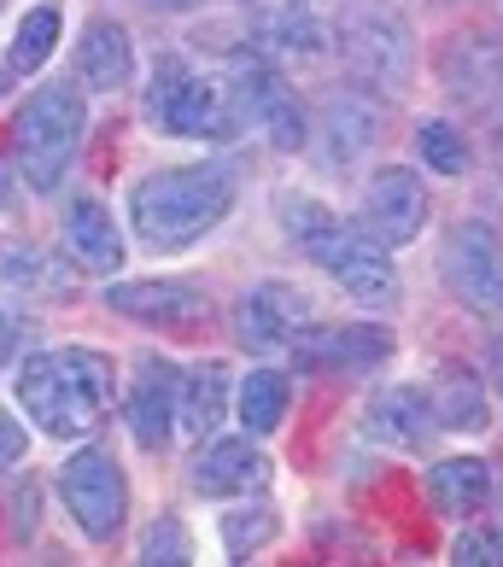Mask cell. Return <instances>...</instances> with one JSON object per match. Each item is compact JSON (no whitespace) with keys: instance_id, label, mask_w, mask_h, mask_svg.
<instances>
[{"instance_id":"d6a6232c","label":"cell","mask_w":503,"mask_h":567,"mask_svg":"<svg viewBox=\"0 0 503 567\" xmlns=\"http://www.w3.org/2000/svg\"><path fill=\"white\" fill-rule=\"evenodd\" d=\"M35 251H0V281H12V287H41L35 281Z\"/></svg>"},{"instance_id":"cb8c5ba5","label":"cell","mask_w":503,"mask_h":567,"mask_svg":"<svg viewBox=\"0 0 503 567\" xmlns=\"http://www.w3.org/2000/svg\"><path fill=\"white\" fill-rule=\"evenodd\" d=\"M287 404H292V386H287L281 369H252L240 381V422H246V433H276Z\"/></svg>"},{"instance_id":"6da1fadb","label":"cell","mask_w":503,"mask_h":567,"mask_svg":"<svg viewBox=\"0 0 503 567\" xmlns=\"http://www.w3.org/2000/svg\"><path fill=\"white\" fill-rule=\"evenodd\" d=\"M117 369L94 346H65V351H35L18 363V410L35 415L41 433L53 439H82L100 427L112 410Z\"/></svg>"},{"instance_id":"8992f818","label":"cell","mask_w":503,"mask_h":567,"mask_svg":"<svg viewBox=\"0 0 503 567\" xmlns=\"http://www.w3.org/2000/svg\"><path fill=\"white\" fill-rule=\"evenodd\" d=\"M223 94H228L235 123H258L276 153H299V146H305V112H299V100L287 94V82L276 76V65H269L258 48L228 59Z\"/></svg>"},{"instance_id":"7a4b0ae2","label":"cell","mask_w":503,"mask_h":567,"mask_svg":"<svg viewBox=\"0 0 503 567\" xmlns=\"http://www.w3.org/2000/svg\"><path fill=\"white\" fill-rule=\"evenodd\" d=\"M228 212H235V176L223 164L153 171L130 194V223H135L141 246H153V251H182V246L205 240Z\"/></svg>"},{"instance_id":"52a82bcc","label":"cell","mask_w":503,"mask_h":567,"mask_svg":"<svg viewBox=\"0 0 503 567\" xmlns=\"http://www.w3.org/2000/svg\"><path fill=\"white\" fill-rule=\"evenodd\" d=\"M340 59L346 71L363 82L374 94H398L415 71V41H410V24L387 7H358L340 24Z\"/></svg>"},{"instance_id":"ac0fdd59","label":"cell","mask_w":503,"mask_h":567,"mask_svg":"<svg viewBox=\"0 0 503 567\" xmlns=\"http://www.w3.org/2000/svg\"><path fill=\"white\" fill-rule=\"evenodd\" d=\"M106 305L141 328H187L205 317V292L182 281H123V287H106Z\"/></svg>"},{"instance_id":"83f0119b","label":"cell","mask_w":503,"mask_h":567,"mask_svg":"<svg viewBox=\"0 0 503 567\" xmlns=\"http://www.w3.org/2000/svg\"><path fill=\"white\" fill-rule=\"evenodd\" d=\"M415 146H422V164L439 171V176H469V164H474L469 141L456 135L451 123H439V117H428L422 130H415Z\"/></svg>"},{"instance_id":"8fae6325","label":"cell","mask_w":503,"mask_h":567,"mask_svg":"<svg viewBox=\"0 0 503 567\" xmlns=\"http://www.w3.org/2000/svg\"><path fill=\"white\" fill-rule=\"evenodd\" d=\"M439 71H445V89L456 106H469L474 117H503V41L492 35H456L445 59H439Z\"/></svg>"},{"instance_id":"1f68e13d","label":"cell","mask_w":503,"mask_h":567,"mask_svg":"<svg viewBox=\"0 0 503 567\" xmlns=\"http://www.w3.org/2000/svg\"><path fill=\"white\" fill-rule=\"evenodd\" d=\"M30 333H35V322H30V317H12V310H0V369H7L12 357L30 346Z\"/></svg>"},{"instance_id":"3957f363","label":"cell","mask_w":503,"mask_h":567,"mask_svg":"<svg viewBox=\"0 0 503 567\" xmlns=\"http://www.w3.org/2000/svg\"><path fill=\"white\" fill-rule=\"evenodd\" d=\"M281 223H287L292 246H299L333 287H346L358 305H392L398 299V269L369 228L340 223L310 194H281Z\"/></svg>"},{"instance_id":"30bf717a","label":"cell","mask_w":503,"mask_h":567,"mask_svg":"<svg viewBox=\"0 0 503 567\" xmlns=\"http://www.w3.org/2000/svg\"><path fill=\"white\" fill-rule=\"evenodd\" d=\"M439 269L474 310H497L503 317V246L486 223H456L445 246H439Z\"/></svg>"},{"instance_id":"f1b7e54d","label":"cell","mask_w":503,"mask_h":567,"mask_svg":"<svg viewBox=\"0 0 503 567\" xmlns=\"http://www.w3.org/2000/svg\"><path fill=\"white\" fill-rule=\"evenodd\" d=\"M141 561H164V567H182V561H194V550H187V533H182V520H153L141 538Z\"/></svg>"},{"instance_id":"603a6c76","label":"cell","mask_w":503,"mask_h":567,"mask_svg":"<svg viewBox=\"0 0 503 567\" xmlns=\"http://www.w3.org/2000/svg\"><path fill=\"white\" fill-rule=\"evenodd\" d=\"M223 415H228V363L212 357V363H194L182 374V386H176V427L205 439V433L223 427Z\"/></svg>"},{"instance_id":"8d00e7d4","label":"cell","mask_w":503,"mask_h":567,"mask_svg":"<svg viewBox=\"0 0 503 567\" xmlns=\"http://www.w3.org/2000/svg\"><path fill=\"white\" fill-rule=\"evenodd\" d=\"M7 82H12V71H7V65H0V94H7Z\"/></svg>"},{"instance_id":"7402d4cb","label":"cell","mask_w":503,"mask_h":567,"mask_svg":"<svg viewBox=\"0 0 503 567\" xmlns=\"http://www.w3.org/2000/svg\"><path fill=\"white\" fill-rule=\"evenodd\" d=\"M428 497H433L439 515L463 520V515H474V509H486L492 468H486L480 456H439L433 468H428Z\"/></svg>"},{"instance_id":"d6986e66","label":"cell","mask_w":503,"mask_h":567,"mask_svg":"<svg viewBox=\"0 0 503 567\" xmlns=\"http://www.w3.org/2000/svg\"><path fill=\"white\" fill-rule=\"evenodd\" d=\"M439 427L433 398L422 386H387L369 398V433L381 439L387 451H422Z\"/></svg>"},{"instance_id":"836d02e7","label":"cell","mask_w":503,"mask_h":567,"mask_svg":"<svg viewBox=\"0 0 503 567\" xmlns=\"http://www.w3.org/2000/svg\"><path fill=\"white\" fill-rule=\"evenodd\" d=\"M486 369H492V386L503 392V333H497V340L486 346Z\"/></svg>"},{"instance_id":"7c38bea8","label":"cell","mask_w":503,"mask_h":567,"mask_svg":"<svg viewBox=\"0 0 503 567\" xmlns=\"http://www.w3.org/2000/svg\"><path fill=\"white\" fill-rule=\"evenodd\" d=\"M246 35L264 59H322L328 53V24L310 0H252Z\"/></svg>"},{"instance_id":"ba28073f","label":"cell","mask_w":503,"mask_h":567,"mask_svg":"<svg viewBox=\"0 0 503 567\" xmlns=\"http://www.w3.org/2000/svg\"><path fill=\"white\" fill-rule=\"evenodd\" d=\"M59 497H65V509L82 527V538H94V544H112L123 533V520H130V480H123V468L106 451L65 456V468H59Z\"/></svg>"},{"instance_id":"44dd1931","label":"cell","mask_w":503,"mask_h":567,"mask_svg":"<svg viewBox=\"0 0 503 567\" xmlns=\"http://www.w3.org/2000/svg\"><path fill=\"white\" fill-rule=\"evenodd\" d=\"M65 246L82 269H94V276H117L123 269V228L112 223V212L100 199H76L65 212Z\"/></svg>"},{"instance_id":"ffe728a7","label":"cell","mask_w":503,"mask_h":567,"mask_svg":"<svg viewBox=\"0 0 503 567\" xmlns=\"http://www.w3.org/2000/svg\"><path fill=\"white\" fill-rule=\"evenodd\" d=\"M322 158L340 171V164H358L374 141H381V106L369 94H333L322 106Z\"/></svg>"},{"instance_id":"e575fe53","label":"cell","mask_w":503,"mask_h":567,"mask_svg":"<svg viewBox=\"0 0 503 567\" xmlns=\"http://www.w3.org/2000/svg\"><path fill=\"white\" fill-rule=\"evenodd\" d=\"M141 7H153V12H194L199 0H141Z\"/></svg>"},{"instance_id":"5bb4252c","label":"cell","mask_w":503,"mask_h":567,"mask_svg":"<svg viewBox=\"0 0 503 567\" xmlns=\"http://www.w3.org/2000/svg\"><path fill=\"white\" fill-rule=\"evenodd\" d=\"M292 357H299V369H381L392 357V333L381 322H310L292 340Z\"/></svg>"},{"instance_id":"4dcf8cb0","label":"cell","mask_w":503,"mask_h":567,"mask_svg":"<svg viewBox=\"0 0 503 567\" xmlns=\"http://www.w3.org/2000/svg\"><path fill=\"white\" fill-rule=\"evenodd\" d=\"M24 451H30V433H24V422L0 410V474L18 468V462H24Z\"/></svg>"},{"instance_id":"74e56055","label":"cell","mask_w":503,"mask_h":567,"mask_svg":"<svg viewBox=\"0 0 503 567\" xmlns=\"http://www.w3.org/2000/svg\"><path fill=\"white\" fill-rule=\"evenodd\" d=\"M0 7H7V0H0Z\"/></svg>"},{"instance_id":"5b68a950","label":"cell","mask_w":503,"mask_h":567,"mask_svg":"<svg viewBox=\"0 0 503 567\" xmlns=\"http://www.w3.org/2000/svg\"><path fill=\"white\" fill-rule=\"evenodd\" d=\"M146 112L164 135L176 141H228L240 130L235 112H228L223 82L194 76L182 59H158L153 65V89H146Z\"/></svg>"},{"instance_id":"4fadbf2b","label":"cell","mask_w":503,"mask_h":567,"mask_svg":"<svg viewBox=\"0 0 503 567\" xmlns=\"http://www.w3.org/2000/svg\"><path fill=\"white\" fill-rule=\"evenodd\" d=\"M305 328H310V299L287 281H258V287H246L240 305H235V333L252 351L292 346Z\"/></svg>"},{"instance_id":"277c9868","label":"cell","mask_w":503,"mask_h":567,"mask_svg":"<svg viewBox=\"0 0 503 567\" xmlns=\"http://www.w3.org/2000/svg\"><path fill=\"white\" fill-rule=\"evenodd\" d=\"M82 135H89V100H82V89H71V82L35 89L24 100V112H18V176L35 194H53L71 171Z\"/></svg>"},{"instance_id":"2e32d148","label":"cell","mask_w":503,"mask_h":567,"mask_svg":"<svg viewBox=\"0 0 503 567\" xmlns=\"http://www.w3.org/2000/svg\"><path fill=\"white\" fill-rule=\"evenodd\" d=\"M135 76V41L117 18H89L76 41V82L94 94H117Z\"/></svg>"},{"instance_id":"d590c367","label":"cell","mask_w":503,"mask_h":567,"mask_svg":"<svg viewBox=\"0 0 503 567\" xmlns=\"http://www.w3.org/2000/svg\"><path fill=\"white\" fill-rule=\"evenodd\" d=\"M7 205H12V171L0 164V212H7Z\"/></svg>"},{"instance_id":"f546056e","label":"cell","mask_w":503,"mask_h":567,"mask_svg":"<svg viewBox=\"0 0 503 567\" xmlns=\"http://www.w3.org/2000/svg\"><path fill=\"white\" fill-rule=\"evenodd\" d=\"M451 561L463 567H503V527H474L451 544Z\"/></svg>"},{"instance_id":"9c48e42d","label":"cell","mask_w":503,"mask_h":567,"mask_svg":"<svg viewBox=\"0 0 503 567\" xmlns=\"http://www.w3.org/2000/svg\"><path fill=\"white\" fill-rule=\"evenodd\" d=\"M428 212H433L428 182L410 164H387L363 182V228L381 246H410L428 228Z\"/></svg>"},{"instance_id":"9a60e30c","label":"cell","mask_w":503,"mask_h":567,"mask_svg":"<svg viewBox=\"0 0 503 567\" xmlns=\"http://www.w3.org/2000/svg\"><path fill=\"white\" fill-rule=\"evenodd\" d=\"M269 480V456L246 439H212L194 456V492L205 497H252Z\"/></svg>"},{"instance_id":"d4e9b609","label":"cell","mask_w":503,"mask_h":567,"mask_svg":"<svg viewBox=\"0 0 503 567\" xmlns=\"http://www.w3.org/2000/svg\"><path fill=\"white\" fill-rule=\"evenodd\" d=\"M433 415H439V427H451V433H480L492 422L486 415V386L469 381L463 369H451L445 386H439V398H433Z\"/></svg>"},{"instance_id":"484cf974","label":"cell","mask_w":503,"mask_h":567,"mask_svg":"<svg viewBox=\"0 0 503 567\" xmlns=\"http://www.w3.org/2000/svg\"><path fill=\"white\" fill-rule=\"evenodd\" d=\"M53 41H59V7H35L18 18V35H12V53H7V71L12 76H30L53 59Z\"/></svg>"},{"instance_id":"4316f807","label":"cell","mask_w":503,"mask_h":567,"mask_svg":"<svg viewBox=\"0 0 503 567\" xmlns=\"http://www.w3.org/2000/svg\"><path fill=\"white\" fill-rule=\"evenodd\" d=\"M276 533H281V520H276V509H269V503H258V509H228V515H223V544H228V556H235V561L258 556L264 544H276Z\"/></svg>"},{"instance_id":"e0dca14e","label":"cell","mask_w":503,"mask_h":567,"mask_svg":"<svg viewBox=\"0 0 503 567\" xmlns=\"http://www.w3.org/2000/svg\"><path fill=\"white\" fill-rule=\"evenodd\" d=\"M176 386H182V369L153 357V363H141L135 374V392H130V433L141 451H164L176 433Z\"/></svg>"}]
</instances>
